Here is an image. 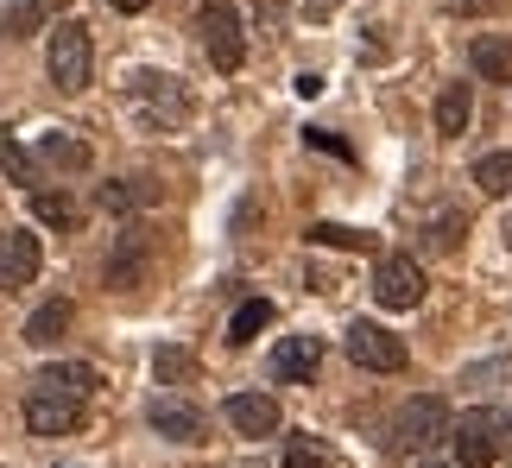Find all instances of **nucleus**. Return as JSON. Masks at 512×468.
<instances>
[{
  "label": "nucleus",
  "instance_id": "obj_1",
  "mask_svg": "<svg viewBox=\"0 0 512 468\" xmlns=\"http://www.w3.org/2000/svg\"><path fill=\"white\" fill-rule=\"evenodd\" d=\"M127 102H133V121L152 127V133H171L196 114V95L184 76H165V70H133L127 76Z\"/></svg>",
  "mask_w": 512,
  "mask_h": 468
},
{
  "label": "nucleus",
  "instance_id": "obj_2",
  "mask_svg": "<svg viewBox=\"0 0 512 468\" xmlns=\"http://www.w3.org/2000/svg\"><path fill=\"white\" fill-rule=\"evenodd\" d=\"M449 405L437 393H418V399H405L399 412L386 418V456H430L437 443L449 437Z\"/></svg>",
  "mask_w": 512,
  "mask_h": 468
},
{
  "label": "nucleus",
  "instance_id": "obj_3",
  "mask_svg": "<svg viewBox=\"0 0 512 468\" xmlns=\"http://www.w3.org/2000/svg\"><path fill=\"white\" fill-rule=\"evenodd\" d=\"M449 443H456V468H494L512 443V418L500 405H475L449 424Z\"/></svg>",
  "mask_w": 512,
  "mask_h": 468
},
{
  "label": "nucleus",
  "instance_id": "obj_4",
  "mask_svg": "<svg viewBox=\"0 0 512 468\" xmlns=\"http://www.w3.org/2000/svg\"><path fill=\"white\" fill-rule=\"evenodd\" d=\"M196 32H203V51L222 76H234L247 64V19H241L234 0H203V7H196Z\"/></svg>",
  "mask_w": 512,
  "mask_h": 468
},
{
  "label": "nucleus",
  "instance_id": "obj_5",
  "mask_svg": "<svg viewBox=\"0 0 512 468\" xmlns=\"http://www.w3.org/2000/svg\"><path fill=\"white\" fill-rule=\"evenodd\" d=\"M159 260H165V241H159V228H127L121 234V247L108 253V291H146L152 279H159Z\"/></svg>",
  "mask_w": 512,
  "mask_h": 468
},
{
  "label": "nucleus",
  "instance_id": "obj_6",
  "mask_svg": "<svg viewBox=\"0 0 512 468\" xmlns=\"http://www.w3.org/2000/svg\"><path fill=\"white\" fill-rule=\"evenodd\" d=\"M45 70H51V83L76 95V89H89L95 83V38L83 19H64V26L51 32V51H45Z\"/></svg>",
  "mask_w": 512,
  "mask_h": 468
},
{
  "label": "nucleus",
  "instance_id": "obj_7",
  "mask_svg": "<svg viewBox=\"0 0 512 468\" xmlns=\"http://www.w3.org/2000/svg\"><path fill=\"white\" fill-rule=\"evenodd\" d=\"M342 348H348V361H354V367H367V374H405V361H411V348L392 336V329H380L373 317L348 323Z\"/></svg>",
  "mask_w": 512,
  "mask_h": 468
},
{
  "label": "nucleus",
  "instance_id": "obj_8",
  "mask_svg": "<svg viewBox=\"0 0 512 468\" xmlns=\"http://www.w3.org/2000/svg\"><path fill=\"white\" fill-rule=\"evenodd\" d=\"M373 304L380 310H418L424 304V266L411 253H386L373 266Z\"/></svg>",
  "mask_w": 512,
  "mask_h": 468
},
{
  "label": "nucleus",
  "instance_id": "obj_9",
  "mask_svg": "<svg viewBox=\"0 0 512 468\" xmlns=\"http://www.w3.org/2000/svg\"><path fill=\"white\" fill-rule=\"evenodd\" d=\"M76 424H83V399L51 393V386H32V399H26V431L32 437H70Z\"/></svg>",
  "mask_w": 512,
  "mask_h": 468
},
{
  "label": "nucleus",
  "instance_id": "obj_10",
  "mask_svg": "<svg viewBox=\"0 0 512 468\" xmlns=\"http://www.w3.org/2000/svg\"><path fill=\"white\" fill-rule=\"evenodd\" d=\"M38 266H45V247H38V234H26V228L0 234V291L32 285V279H38Z\"/></svg>",
  "mask_w": 512,
  "mask_h": 468
},
{
  "label": "nucleus",
  "instance_id": "obj_11",
  "mask_svg": "<svg viewBox=\"0 0 512 468\" xmlns=\"http://www.w3.org/2000/svg\"><path fill=\"white\" fill-rule=\"evenodd\" d=\"M146 424H152L159 437H171V443H203V437H209V418L196 412L190 399H152Z\"/></svg>",
  "mask_w": 512,
  "mask_h": 468
},
{
  "label": "nucleus",
  "instance_id": "obj_12",
  "mask_svg": "<svg viewBox=\"0 0 512 468\" xmlns=\"http://www.w3.org/2000/svg\"><path fill=\"white\" fill-rule=\"evenodd\" d=\"M222 418L234 424V437H272L279 431V399L272 393H234L222 405Z\"/></svg>",
  "mask_w": 512,
  "mask_h": 468
},
{
  "label": "nucleus",
  "instance_id": "obj_13",
  "mask_svg": "<svg viewBox=\"0 0 512 468\" xmlns=\"http://www.w3.org/2000/svg\"><path fill=\"white\" fill-rule=\"evenodd\" d=\"M323 367V336H285L279 348H272V380H317Z\"/></svg>",
  "mask_w": 512,
  "mask_h": 468
},
{
  "label": "nucleus",
  "instance_id": "obj_14",
  "mask_svg": "<svg viewBox=\"0 0 512 468\" xmlns=\"http://www.w3.org/2000/svg\"><path fill=\"white\" fill-rule=\"evenodd\" d=\"M159 197H165V184H159V178H114V184L95 190V203H102L108 216H133V209H152Z\"/></svg>",
  "mask_w": 512,
  "mask_h": 468
},
{
  "label": "nucleus",
  "instance_id": "obj_15",
  "mask_svg": "<svg viewBox=\"0 0 512 468\" xmlns=\"http://www.w3.org/2000/svg\"><path fill=\"white\" fill-rule=\"evenodd\" d=\"M70 323H76L70 298H51V304H38L32 317H26V329H19V336H26L32 348H51V342H64V336H70Z\"/></svg>",
  "mask_w": 512,
  "mask_h": 468
},
{
  "label": "nucleus",
  "instance_id": "obj_16",
  "mask_svg": "<svg viewBox=\"0 0 512 468\" xmlns=\"http://www.w3.org/2000/svg\"><path fill=\"white\" fill-rule=\"evenodd\" d=\"M32 386H51V393H70V399H89L95 386H102V374H95L89 361H51L45 374H38Z\"/></svg>",
  "mask_w": 512,
  "mask_h": 468
},
{
  "label": "nucleus",
  "instance_id": "obj_17",
  "mask_svg": "<svg viewBox=\"0 0 512 468\" xmlns=\"http://www.w3.org/2000/svg\"><path fill=\"white\" fill-rule=\"evenodd\" d=\"M89 140H76V133H45L38 140V165L45 171H89Z\"/></svg>",
  "mask_w": 512,
  "mask_h": 468
},
{
  "label": "nucleus",
  "instance_id": "obj_18",
  "mask_svg": "<svg viewBox=\"0 0 512 468\" xmlns=\"http://www.w3.org/2000/svg\"><path fill=\"white\" fill-rule=\"evenodd\" d=\"M468 114H475V83H443V95H437V133L443 140L468 133Z\"/></svg>",
  "mask_w": 512,
  "mask_h": 468
},
{
  "label": "nucleus",
  "instance_id": "obj_19",
  "mask_svg": "<svg viewBox=\"0 0 512 468\" xmlns=\"http://www.w3.org/2000/svg\"><path fill=\"white\" fill-rule=\"evenodd\" d=\"M0 171H7L13 184H26V190H45V165H38V152H26L7 127H0Z\"/></svg>",
  "mask_w": 512,
  "mask_h": 468
},
{
  "label": "nucleus",
  "instance_id": "obj_20",
  "mask_svg": "<svg viewBox=\"0 0 512 468\" xmlns=\"http://www.w3.org/2000/svg\"><path fill=\"white\" fill-rule=\"evenodd\" d=\"M475 76H487V83H512V38H500V32H487V38H475Z\"/></svg>",
  "mask_w": 512,
  "mask_h": 468
},
{
  "label": "nucleus",
  "instance_id": "obj_21",
  "mask_svg": "<svg viewBox=\"0 0 512 468\" xmlns=\"http://www.w3.org/2000/svg\"><path fill=\"white\" fill-rule=\"evenodd\" d=\"M64 13H70V0H13V7H7V32L26 38L38 26H51V19H64Z\"/></svg>",
  "mask_w": 512,
  "mask_h": 468
},
{
  "label": "nucleus",
  "instance_id": "obj_22",
  "mask_svg": "<svg viewBox=\"0 0 512 468\" xmlns=\"http://www.w3.org/2000/svg\"><path fill=\"white\" fill-rule=\"evenodd\" d=\"M32 216L45 228H83V203L64 197V190H32Z\"/></svg>",
  "mask_w": 512,
  "mask_h": 468
},
{
  "label": "nucleus",
  "instance_id": "obj_23",
  "mask_svg": "<svg viewBox=\"0 0 512 468\" xmlns=\"http://www.w3.org/2000/svg\"><path fill=\"white\" fill-rule=\"evenodd\" d=\"M260 329H272V298H247V304L228 317V342H234V348H247L253 336H260Z\"/></svg>",
  "mask_w": 512,
  "mask_h": 468
},
{
  "label": "nucleus",
  "instance_id": "obj_24",
  "mask_svg": "<svg viewBox=\"0 0 512 468\" xmlns=\"http://www.w3.org/2000/svg\"><path fill=\"white\" fill-rule=\"evenodd\" d=\"M462 234H468V216H462V209H437V216L424 222L430 253H456V247H462Z\"/></svg>",
  "mask_w": 512,
  "mask_h": 468
},
{
  "label": "nucleus",
  "instance_id": "obj_25",
  "mask_svg": "<svg viewBox=\"0 0 512 468\" xmlns=\"http://www.w3.org/2000/svg\"><path fill=\"white\" fill-rule=\"evenodd\" d=\"M310 241H317V247H348V253H373V234L367 228H342V222H317Z\"/></svg>",
  "mask_w": 512,
  "mask_h": 468
},
{
  "label": "nucleus",
  "instance_id": "obj_26",
  "mask_svg": "<svg viewBox=\"0 0 512 468\" xmlns=\"http://www.w3.org/2000/svg\"><path fill=\"white\" fill-rule=\"evenodd\" d=\"M285 468H336V450L323 437H291L285 443Z\"/></svg>",
  "mask_w": 512,
  "mask_h": 468
},
{
  "label": "nucleus",
  "instance_id": "obj_27",
  "mask_svg": "<svg viewBox=\"0 0 512 468\" xmlns=\"http://www.w3.org/2000/svg\"><path fill=\"white\" fill-rule=\"evenodd\" d=\"M152 374H159L165 386H177V380H190V374H196V361L184 355V348H159V355H152Z\"/></svg>",
  "mask_w": 512,
  "mask_h": 468
},
{
  "label": "nucleus",
  "instance_id": "obj_28",
  "mask_svg": "<svg viewBox=\"0 0 512 468\" xmlns=\"http://www.w3.org/2000/svg\"><path fill=\"white\" fill-rule=\"evenodd\" d=\"M443 7L456 13V19H494V13L506 7V0H443Z\"/></svg>",
  "mask_w": 512,
  "mask_h": 468
},
{
  "label": "nucleus",
  "instance_id": "obj_29",
  "mask_svg": "<svg viewBox=\"0 0 512 468\" xmlns=\"http://www.w3.org/2000/svg\"><path fill=\"white\" fill-rule=\"evenodd\" d=\"M487 380H512V361H487V367H468L462 386H487Z\"/></svg>",
  "mask_w": 512,
  "mask_h": 468
},
{
  "label": "nucleus",
  "instance_id": "obj_30",
  "mask_svg": "<svg viewBox=\"0 0 512 468\" xmlns=\"http://www.w3.org/2000/svg\"><path fill=\"white\" fill-rule=\"evenodd\" d=\"M304 140H310V146H317V152H342V159H348V146L336 140V133H323V127H304Z\"/></svg>",
  "mask_w": 512,
  "mask_h": 468
},
{
  "label": "nucleus",
  "instance_id": "obj_31",
  "mask_svg": "<svg viewBox=\"0 0 512 468\" xmlns=\"http://www.w3.org/2000/svg\"><path fill=\"white\" fill-rule=\"evenodd\" d=\"M253 222H260V203H253V197H247V203H241V209H234V228H241V234H247V228H253Z\"/></svg>",
  "mask_w": 512,
  "mask_h": 468
},
{
  "label": "nucleus",
  "instance_id": "obj_32",
  "mask_svg": "<svg viewBox=\"0 0 512 468\" xmlns=\"http://www.w3.org/2000/svg\"><path fill=\"white\" fill-rule=\"evenodd\" d=\"M298 95H304V102H310V95H323V76H317V70H304V76H298Z\"/></svg>",
  "mask_w": 512,
  "mask_h": 468
},
{
  "label": "nucleus",
  "instance_id": "obj_33",
  "mask_svg": "<svg viewBox=\"0 0 512 468\" xmlns=\"http://www.w3.org/2000/svg\"><path fill=\"white\" fill-rule=\"evenodd\" d=\"M108 7H114V13H146L152 0H108Z\"/></svg>",
  "mask_w": 512,
  "mask_h": 468
},
{
  "label": "nucleus",
  "instance_id": "obj_34",
  "mask_svg": "<svg viewBox=\"0 0 512 468\" xmlns=\"http://www.w3.org/2000/svg\"><path fill=\"white\" fill-rule=\"evenodd\" d=\"M329 7H336V0H304V13H310V19H323Z\"/></svg>",
  "mask_w": 512,
  "mask_h": 468
},
{
  "label": "nucleus",
  "instance_id": "obj_35",
  "mask_svg": "<svg viewBox=\"0 0 512 468\" xmlns=\"http://www.w3.org/2000/svg\"><path fill=\"white\" fill-rule=\"evenodd\" d=\"M424 468H456V462H437V456H424Z\"/></svg>",
  "mask_w": 512,
  "mask_h": 468
},
{
  "label": "nucleus",
  "instance_id": "obj_36",
  "mask_svg": "<svg viewBox=\"0 0 512 468\" xmlns=\"http://www.w3.org/2000/svg\"><path fill=\"white\" fill-rule=\"evenodd\" d=\"M500 234H506V247H512V216H506V222H500Z\"/></svg>",
  "mask_w": 512,
  "mask_h": 468
}]
</instances>
